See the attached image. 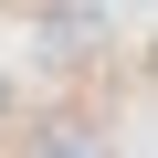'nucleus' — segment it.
I'll return each instance as SVG.
<instances>
[{
	"mask_svg": "<svg viewBox=\"0 0 158 158\" xmlns=\"http://www.w3.org/2000/svg\"><path fill=\"white\" fill-rule=\"evenodd\" d=\"M0 127H11V85H0Z\"/></svg>",
	"mask_w": 158,
	"mask_h": 158,
	"instance_id": "nucleus-1",
	"label": "nucleus"
}]
</instances>
